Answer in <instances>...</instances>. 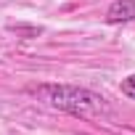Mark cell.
Wrapping results in <instances>:
<instances>
[{
	"label": "cell",
	"instance_id": "obj_1",
	"mask_svg": "<svg viewBox=\"0 0 135 135\" xmlns=\"http://www.w3.org/2000/svg\"><path fill=\"white\" fill-rule=\"evenodd\" d=\"M50 109H58V111H66L72 117H80V119H103V117H111V109L106 103L103 95L88 90V88H77V85H40L35 90Z\"/></svg>",
	"mask_w": 135,
	"mask_h": 135
},
{
	"label": "cell",
	"instance_id": "obj_2",
	"mask_svg": "<svg viewBox=\"0 0 135 135\" xmlns=\"http://www.w3.org/2000/svg\"><path fill=\"white\" fill-rule=\"evenodd\" d=\"M135 19V0H117L106 11V21L109 24H124Z\"/></svg>",
	"mask_w": 135,
	"mask_h": 135
},
{
	"label": "cell",
	"instance_id": "obj_3",
	"mask_svg": "<svg viewBox=\"0 0 135 135\" xmlns=\"http://www.w3.org/2000/svg\"><path fill=\"white\" fill-rule=\"evenodd\" d=\"M119 88H122V93H124L127 98H132V101H135V74H130V77H124Z\"/></svg>",
	"mask_w": 135,
	"mask_h": 135
}]
</instances>
